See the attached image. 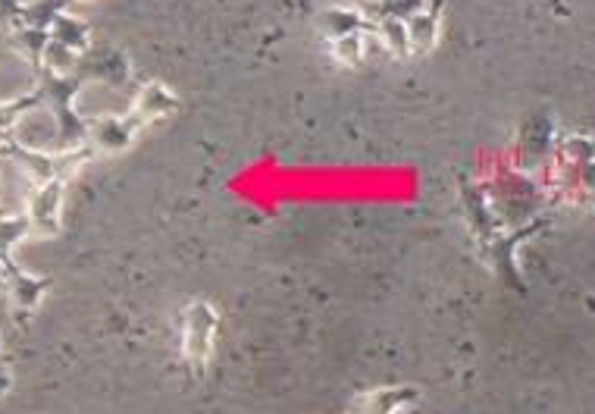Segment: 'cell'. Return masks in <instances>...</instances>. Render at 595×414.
Instances as JSON below:
<instances>
[{
	"instance_id": "6da1fadb",
	"label": "cell",
	"mask_w": 595,
	"mask_h": 414,
	"mask_svg": "<svg viewBox=\"0 0 595 414\" xmlns=\"http://www.w3.org/2000/svg\"><path fill=\"white\" fill-rule=\"evenodd\" d=\"M217 330H220V314L210 308L207 302H191L183 314V355L185 361L201 371L213 346H217Z\"/></svg>"
},
{
	"instance_id": "7a4b0ae2",
	"label": "cell",
	"mask_w": 595,
	"mask_h": 414,
	"mask_svg": "<svg viewBox=\"0 0 595 414\" xmlns=\"http://www.w3.org/2000/svg\"><path fill=\"white\" fill-rule=\"evenodd\" d=\"M0 286L7 290L10 302H13V308L25 310V314H35V310L42 308L44 295L51 292V280L22 270L20 264L10 258L7 268H3V276H0Z\"/></svg>"
},
{
	"instance_id": "3957f363",
	"label": "cell",
	"mask_w": 595,
	"mask_h": 414,
	"mask_svg": "<svg viewBox=\"0 0 595 414\" xmlns=\"http://www.w3.org/2000/svg\"><path fill=\"white\" fill-rule=\"evenodd\" d=\"M63 192L66 183L63 179H51L44 186H35L32 198H29V224L32 232H42V236H57L63 227Z\"/></svg>"
},
{
	"instance_id": "277c9868",
	"label": "cell",
	"mask_w": 595,
	"mask_h": 414,
	"mask_svg": "<svg viewBox=\"0 0 595 414\" xmlns=\"http://www.w3.org/2000/svg\"><path fill=\"white\" fill-rule=\"evenodd\" d=\"M142 132V126L135 123L132 117H101L95 123H88L85 132V145L91 148L95 154H120L125 148L135 142V135Z\"/></svg>"
},
{
	"instance_id": "5b68a950",
	"label": "cell",
	"mask_w": 595,
	"mask_h": 414,
	"mask_svg": "<svg viewBox=\"0 0 595 414\" xmlns=\"http://www.w3.org/2000/svg\"><path fill=\"white\" fill-rule=\"evenodd\" d=\"M176 110V98H173V91L161 83H151L144 85L142 95L135 98V107H132V120L135 123L147 126V123H157V120H164L166 113H173Z\"/></svg>"
},
{
	"instance_id": "8992f818",
	"label": "cell",
	"mask_w": 595,
	"mask_h": 414,
	"mask_svg": "<svg viewBox=\"0 0 595 414\" xmlns=\"http://www.w3.org/2000/svg\"><path fill=\"white\" fill-rule=\"evenodd\" d=\"M129 73L123 54H113V51H103L95 57H82L79 63V79H98L107 85H120Z\"/></svg>"
},
{
	"instance_id": "52a82bcc",
	"label": "cell",
	"mask_w": 595,
	"mask_h": 414,
	"mask_svg": "<svg viewBox=\"0 0 595 414\" xmlns=\"http://www.w3.org/2000/svg\"><path fill=\"white\" fill-rule=\"evenodd\" d=\"M47 35H51V42L63 44V47H69V51H76V54H82V57L85 51L91 47V29H88L79 17L66 13V10H63L57 20L51 22Z\"/></svg>"
},
{
	"instance_id": "ba28073f",
	"label": "cell",
	"mask_w": 595,
	"mask_h": 414,
	"mask_svg": "<svg viewBox=\"0 0 595 414\" xmlns=\"http://www.w3.org/2000/svg\"><path fill=\"white\" fill-rule=\"evenodd\" d=\"M79 63H82V54H76L63 44L51 42L44 47L42 66L47 76H79Z\"/></svg>"
},
{
	"instance_id": "9c48e42d",
	"label": "cell",
	"mask_w": 595,
	"mask_h": 414,
	"mask_svg": "<svg viewBox=\"0 0 595 414\" xmlns=\"http://www.w3.org/2000/svg\"><path fill=\"white\" fill-rule=\"evenodd\" d=\"M13 44L22 51V57L35 66H42L44 47L51 44V35L44 29H29V25H16L13 29Z\"/></svg>"
},
{
	"instance_id": "30bf717a",
	"label": "cell",
	"mask_w": 595,
	"mask_h": 414,
	"mask_svg": "<svg viewBox=\"0 0 595 414\" xmlns=\"http://www.w3.org/2000/svg\"><path fill=\"white\" fill-rule=\"evenodd\" d=\"M29 232H32V224H29L25 214H22V217H3V214H0V254L10 258L13 249L20 246Z\"/></svg>"
},
{
	"instance_id": "8fae6325",
	"label": "cell",
	"mask_w": 595,
	"mask_h": 414,
	"mask_svg": "<svg viewBox=\"0 0 595 414\" xmlns=\"http://www.w3.org/2000/svg\"><path fill=\"white\" fill-rule=\"evenodd\" d=\"M436 13H420V17H414L411 22H408V39H411L414 47H430L432 42H436Z\"/></svg>"
},
{
	"instance_id": "7c38bea8",
	"label": "cell",
	"mask_w": 595,
	"mask_h": 414,
	"mask_svg": "<svg viewBox=\"0 0 595 414\" xmlns=\"http://www.w3.org/2000/svg\"><path fill=\"white\" fill-rule=\"evenodd\" d=\"M332 51H335V57L342 63H357L364 57V35L357 32V35L335 39V42H332Z\"/></svg>"
},
{
	"instance_id": "4fadbf2b",
	"label": "cell",
	"mask_w": 595,
	"mask_h": 414,
	"mask_svg": "<svg viewBox=\"0 0 595 414\" xmlns=\"http://www.w3.org/2000/svg\"><path fill=\"white\" fill-rule=\"evenodd\" d=\"M22 13V0H0V20L7 25H16Z\"/></svg>"
},
{
	"instance_id": "5bb4252c",
	"label": "cell",
	"mask_w": 595,
	"mask_h": 414,
	"mask_svg": "<svg viewBox=\"0 0 595 414\" xmlns=\"http://www.w3.org/2000/svg\"><path fill=\"white\" fill-rule=\"evenodd\" d=\"M10 383H13V380H10V373L3 371V368H0V395L7 393V390H10Z\"/></svg>"
},
{
	"instance_id": "9a60e30c",
	"label": "cell",
	"mask_w": 595,
	"mask_h": 414,
	"mask_svg": "<svg viewBox=\"0 0 595 414\" xmlns=\"http://www.w3.org/2000/svg\"><path fill=\"white\" fill-rule=\"evenodd\" d=\"M7 261H10V258H3V254H0V276H3V268H7Z\"/></svg>"
}]
</instances>
